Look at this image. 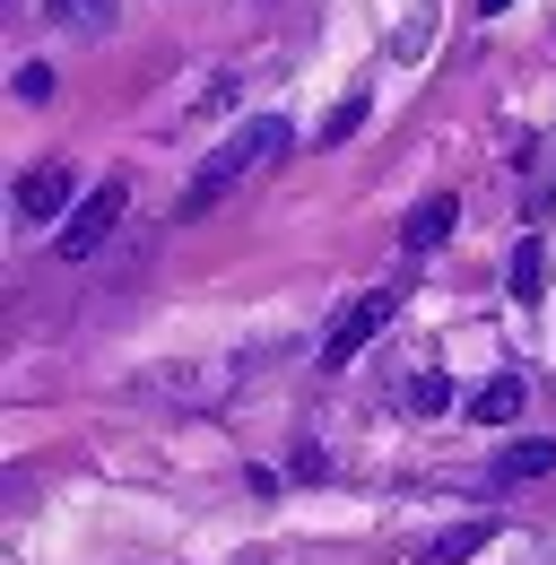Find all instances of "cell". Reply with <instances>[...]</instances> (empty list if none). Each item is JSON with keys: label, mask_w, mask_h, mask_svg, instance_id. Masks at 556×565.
I'll return each mask as SVG.
<instances>
[{"label": "cell", "mask_w": 556, "mask_h": 565, "mask_svg": "<svg viewBox=\"0 0 556 565\" xmlns=\"http://www.w3.org/2000/svg\"><path fill=\"white\" fill-rule=\"evenodd\" d=\"M270 148H287V122H278V114H261V122H244V131L226 140V157H217V166H209L201 183L183 192V217H201L209 201H226V192H235V174H253V166H261Z\"/></svg>", "instance_id": "cell-1"}, {"label": "cell", "mask_w": 556, "mask_h": 565, "mask_svg": "<svg viewBox=\"0 0 556 565\" xmlns=\"http://www.w3.org/2000/svg\"><path fill=\"white\" fill-rule=\"evenodd\" d=\"M392 313H400V287H365L356 305H340V322L322 331V365H348V356L365 349V340H374Z\"/></svg>", "instance_id": "cell-2"}, {"label": "cell", "mask_w": 556, "mask_h": 565, "mask_svg": "<svg viewBox=\"0 0 556 565\" xmlns=\"http://www.w3.org/2000/svg\"><path fill=\"white\" fill-rule=\"evenodd\" d=\"M122 201H131L122 183H96V192H87V201L70 210V226L53 235V244H62V262H78V253H96V244H105V226L122 217Z\"/></svg>", "instance_id": "cell-3"}, {"label": "cell", "mask_w": 556, "mask_h": 565, "mask_svg": "<svg viewBox=\"0 0 556 565\" xmlns=\"http://www.w3.org/2000/svg\"><path fill=\"white\" fill-rule=\"evenodd\" d=\"M62 201H70V174H62V166H35V174L18 183V217H62Z\"/></svg>", "instance_id": "cell-4"}, {"label": "cell", "mask_w": 556, "mask_h": 565, "mask_svg": "<svg viewBox=\"0 0 556 565\" xmlns=\"http://www.w3.org/2000/svg\"><path fill=\"white\" fill-rule=\"evenodd\" d=\"M470 418H479V426H513V418H522V383H513V374L479 383V392H470Z\"/></svg>", "instance_id": "cell-5"}, {"label": "cell", "mask_w": 556, "mask_h": 565, "mask_svg": "<svg viewBox=\"0 0 556 565\" xmlns=\"http://www.w3.org/2000/svg\"><path fill=\"white\" fill-rule=\"evenodd\" d=\"M452 201H426V210L409 217V226H400V244H409V253H435V244H443V235H452Z\"/></svg>", "instance_id": "cell-6"}, {"label": "cell", "mask_w": 556, "mask_h": 565, "mask_svg": "<svg viewBox=\"0 0 556 565\" xmlns=\"http://www.w3.org/2000/svg\"><path fill=\"white\" fill-rule=\"evenodd\" d=\"M539 470H556V444H513V452H504V470H495V479H504V488H513V479H539Z\"/></svg>", "instance_id": "cell-7"}, {"label": "cell", "mask_w": 556, "mask_h": 565, "mask_svg": "<svg viewBox=\"0 0 556 565\" xmlns=\"http://www.w3.org/2000/svg\"><path fill=\"white\" fill-rule=\"evenodd\" d=\"M44 9H53L62 26H87V35H105V26H114V0H44Z\"/></svg>", "instance_id": "cell-8"}, {"label": "cell", "mask_w": 556, "mask_h": 565, "mask_svg": "<svg viewBox=\"0 0 556 565\" xmlns=\"http://www.w3.org/2000/svg\"><path fill=\"white\" fill-rule=\"evenodd\" d=\"M470 548H487V522H461V531H443V540L426 548V565H461Z\"/></svg>", "instance_id": "cell-9"}, {"label": "cell", "mask_w": 556, "mask_h": 565, "mask_svg": "<svg viewBox=\"0 0 556 565\" xmlns=\"http://www.w3.org/2000/svg\"><path fill=\"white\" fill-rule=\"evenodd\" d=\"M539 279H548V253L531 235V244H513V296H539Z\"/></svg>", "instance_id": "cell-10"}, {"label": "cell", "mask_w": 556, "mask_h": 565, "mask_svg": "<svg viewBox=\"0 0 556 565\" xmlns=\"http://www.w3.org/2000/svg\"><path fill=\"white\" fill-rule=\"evenodd\" d=\"M443 401H452V383H443V374H417V383H409V409H443Z\"/></svg>", "instance_id": "cell-11"}, {"label": "cell", "mask_w": 556, "mask_h": 565, "mask_svg": "<svg viewBox=\"0 0 556 565\" xmlns=\"http://www.w3.org/2000/svg\"><path fill=\"white\" fill-rule=\"evenodd\" d=\"M18 96H26V105H44V96H53V71H44V62H26V71H18Z\"/></svg>", "instance_id": "cell-12"}]
</instances>
